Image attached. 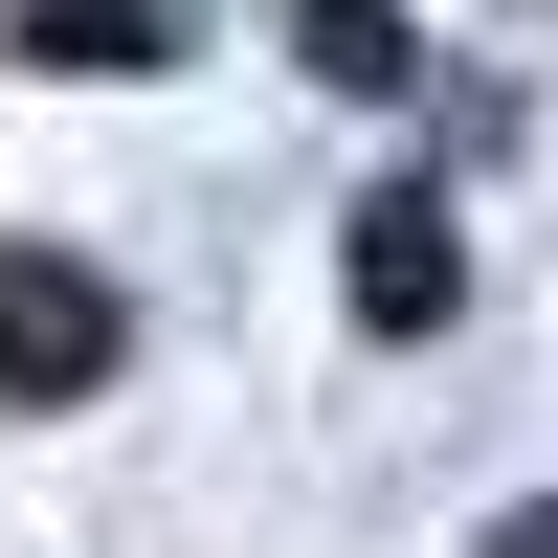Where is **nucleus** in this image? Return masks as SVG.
<instances>
[{
  "instance_id": "f03ea898",
  "label": "nucleus",
  "mask_w": 558,
  "mask_h": 558,
  "mask_svg": "<svg viewBox=\"0 0 558 558\" xmlns=\"http://www.w3.org/2000/svg\"><path fill=\"white\" fill-rule=\"evenodd\" d=\"M447 291H470V268H447V202H425V179L357 202V336H447Z\"/></svg>"
},
{
  "instance_id": "20e7f679",
  "label": "nucleus",
  "mask_w": 558,
  "mask_h": 558,
  "mask_svg": "<svg viewBox=\"0 0 558 558\" xmlns=\"http://www.w3.org/2000/svg\"><path fill=\"white\" fill-rule=\"evenodd\" d=\"M23 23H45V45H68V68H157V45H179V23H157V0H23Z\"/></svg>"
},
{
  "instance_id": "39448f33",
  "label": "nucleus",
  "mask_w": 558,
  "mask_h": 558,
  "mask_svg": "<svg viewBox=\"0 0 558 558\" xmlns=\"http://www.w3.org/2000/svg\"><path fill=\"white\" fill-rule=\"evenodd\" d=\"M470 558H558V492H536V514H492V536H470Z\"/></svg>"
},
{
  "instance_id": "f257e3e1",
  "label": "nucleus",
  "mask_w": 558,
  "mask_h": 558,
  "mask_svg": "<svg viewBox=\"0 0 558 558\" xmlns=\"http://www.w3.org/2000/svg\"><path fill=\"white\" fill-rule=\"evenodd\" d=\"M112 268H68V246H0V402H89L112 380Z\"/></svg>"
},
{
  "instance_id": "7ed1b4c3",
  "label": "nucleus",
  "mask_w": 558,
  "mask_h": 558,
  "mask_svg": "<svg viewBox=\"0 0 558 558\" xmlns=\"http://www.w3.org/2000/svg\"><path fill=\"white\" fill-rule=\"evenodd\" d=\"M291 45H313L336 89H402V0H291Z\"/></svg>"
}]
</instances>
